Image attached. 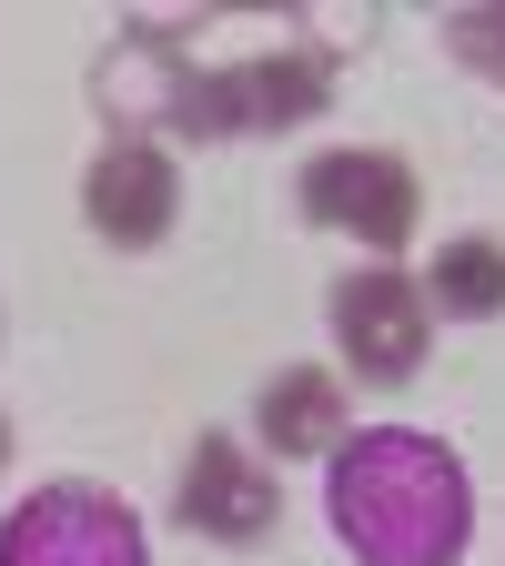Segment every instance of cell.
<instances>
[{
	"label": "cell",
	"mask_w": 505,
	"mask_h": 566,
	"mask_svg": "<svg viewBox=\"0 0 505 566\" xmlns=\"http://www.w3.org/2000/svg\"><path fill=\"white\" fill-rule=\"evenodd\" d=\"M324 516H334L354 566H455L465 526H475V495H465L455 446L414 436V424H365V436L334 446Z\"/></svg>",
	"instance_id": "cell-1"
},
{
	"label": "cell",
	"mask_w": 505,
	"mask_h": 566,
	"mask_svg": "<svg viewBox=\"0 0 505 566\" xmlns=\"http://www.w3.org/2000/svg\"><path fill=\"white\" fill-rule=\"evenodd\" d=\"M334 102V61H314L304 41L294 51H263V61H233V71H192L182 92V142H233V132H294Z\"/></svg>",
	"instance_id": "cell-2"
},
{
	"label": "cell",
	"mask_w": 505,
	"mask_h": 566,
	"mask_svg": "<svg viewBox=\"0 0 505 566\" xmlns=\"http://www.w3.org/2000/svg\"><path fill=\"white\" fill-rule=\"evenodd\" d=\"M0 566H152V546H141V516L122 506L112 485L61 475V485H41V495L11 506Z\"/></svg>",
	"instance_id": "cell-3"
},
{
	"label": "cell",
	"mask_w": 505,
	"mask_h": 566,
	"mask_svg": "<svg viewBox=\"0 0 505 566\" xmlns=\"http://www.w3.org/2000/svg\"><path fill=\"white\" fill-rule=\"evenodd\" d=\"M304 212L314 223H334L344 243H414V212H424V182L404 153H385V142H334V153L304 163Z\"/></svg>",
	"instance_id": "cell-4"
},
{
	"label": "cell",
	"mask_w": 505,
	"mask_h": 566,
	"mask_svg": "<svg viewBox=\"0 0 505 566\" xmlns=\"http://www.w3.org/2000/svg\"><path fill=\"white\" fill-rule=\"evenodd\" d=\"M334 344L365 385H414L424 354H435V304L404 263H365L334 283Z\"/></svg>",
	"instance_id": "cell-5"
},
{
	"label": "cell",
	"mask_w": 505,
	"mask_h": 566,
	"mask_svg": "<svg viewBox=\"0 0 505 566\" xmlns=\"http://www.w3.org/2000/svg\"><path fill=\"white\" fill-rule=\"evenodd\" d=\"M82 212H92L102 243L152 253L172 233V212H182V163L162 153V142H141V132H112L92 153V172H82Z\"/></svg>",
	"instance_id": "cell-6"
},
{
	"label": "cell",
	"mask_w": 505,
	"mask_h": 566,
	"mask_svg": "<svg viewBox=\"0 0 505 566\" xmlns=\"http://www.w3.org/2000/svg\"><path fill=\"white\" fill-rule=\"evenodd\" d=\"M172 516H182L192 536H212V546H253V536H273L283 495H273V475L253 465V446H243V436H202V446L182 455Z\"/></svg>",
	"instance_id": "cell-7"
},
{
	"label": "cell",
	"mask_w": 505,
	"mask_h": 566,
	"mask_svg": "<svg viewBox=\"0 0 505 566\" xmlns=\"http://www.w3.org/2000/svg\"><path fill=\"white\" fill-rule=\"evenodd\" d=\"M182 92H192V71H182V31H162V21H141V31H122L102 61H92V102L112 112V132H172L182 122Z\"/></svg>",
	"instance_id": "cell-8"
},
{
	"label": "cell",
	"mask_w": 505,
	"mask_h": 566,
	"mask_svg": "<svg viewBox=\"0 0 505 566\" xmlns=\"http://www.w3.org/2000/svg\"><path fill=\"white\" fill-rule=\"evenodd\" d=\"M253 424H263L273 455H334V446H344V385H334L324 365H283V375L263 385Z\"/></svg>",
	"instance_id": "cell-9"
},
{
	"label": "cell",
	"mask_w": 505,
	"mask_h": 566,
	"mask_svg": "<svg viewBox=\"0 0 505 566\" xmlns=\"http://www.w3.org/2000/svg\"><path fill=\"white\" fill-rule=\"evenodd\" d=\"M424 304H445V314H465V324H495V314H505V233H455V243L435 253Z\"/></svg>",
	"instance_id": "cell-10"
},
{
	"label": "cell",
	"mask_w": 505,
	"mask_h": 566,
	"mask_svg": "<svg viewBox=\"0 0 505 566\" xmlns=\"http://www.w3.org/2000/svg\"><path fill=\"white\" fill-rule=\"evenodd\" d=\"M445 51L465 71H485V82H505V0H495V11H455L445 21Z\"/></svg>",
	"instance_id": "cell-11"
},
{
	"label": "cell",
	"mask_w": 505,
	"mask_h": 566,
	"mask_svg": "<svg viewBox=\"0 0 505 566\" xmlns=\"http://www.w3.org/2000/svg\"><path fill=\"white\" fill-rule=\"evenodd\" d=\"M375 41V11L365 0H324V11H304V51L314 61H344V51H365Z\"/></svg>",
	"instance_id": "cell-12"
},
{
	"label": "cell",
	"mask_w": 505,
	"mask_h": 566,
	"mask_svg": "<svg viewBox=\"0 0 505 566\" xmlns=\"http://www.w3.org/2000/svg\"><path fill=\"white\" fill-rule=\"evenodd\" d=\"M0 465H11V415H0Z\"/></svg>",
	"instance_id": "cell-13"
}]
</instances>
